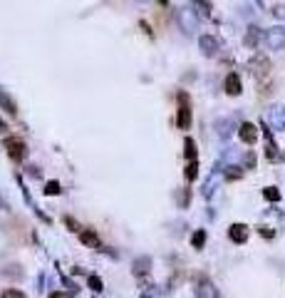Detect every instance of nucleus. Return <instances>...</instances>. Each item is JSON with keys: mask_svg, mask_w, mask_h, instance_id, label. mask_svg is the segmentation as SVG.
Instances as JSON below:
<instances>
[{"mask_svg": "<svg viewBox=\"0 0 285 298\" xmlns=\"http://www.w3.org/2000/svg\"><path fill=\"white\" fill-rule=\"evenodd\" d=\"M198 48H201V52L206 55V57H214L218 52V40H216L214 35H201L198 37Z\"/></svg>", "mask_w": 285, "mask_h": 298, "instance_id": "obj_7", "label": "nucleus"}, {"mask_svg": "<svg viewBox=\"0 0 285 298\" xmlns=\"http://www.w3.org/2000/svg\"><path fill=\"white\" fill-rule=\"evenodd\" d=\"M261 234H263L265 239H273V236H275V231H270L268 226H261Z\"/></svg>", "mask_w": 285, "mask_h": 298, "instance_id": "obj_29", "label": "nucleus"}, {"mask_svg": "<svg viewBox=\"0 0 285 298\" xmlns=\"http://www.w3.org/2000/svg\"><path fill=\"white\" fill-rule=\"evenodd\" d=\"M3 129H5V122H3V120H0V132H3Z\"/></svg>", "mask_w": 285, "mask_h": 298, "instance_id": "obj_32", "label": "nucleus"}, {"mask_svg": "<svg viewBox=\"0 0 285 298\" xmlns=\"http://www.w3.org/2000/svg\"><path fill=\"white\" fill-rule=\"evenodd\" d=\"M179 102H181V107H179L176 124H179V129H189V127H191V107H189V97L181 92V95H179Z\"/></svg>", "mask_w": 285, "mask_h": 298, "instance_id": "obj_4", "label": "nucleus"}, {"mask_svg": "<svg viewBox=\"0 0 285 298\" xmlns=\"http://www.w3.org/2000/svg\"><path fill=\"white\" fill-rule=\"evenodd\" d=\"M193 3L201 8V13H209L211 10V5H209V0H193Z\"/></svg>", "mask_w": 285, "mask_h": 298, "instance_id": "obj_28", "label": "nucleus"}, {"mask_svg": "<svg viewBox=\"0 0 285 298\" xmlns=\"http://www.w3.org/2000/svg\"><path fill=\"white\" fill-rule=\"evenodd\" d=\"M196 298H218V288L214 286V281L201 278L196 283Z\"/></svg>", "mask_w": 285, "mask_h": 298, "instance_id": "obj_6", "label": "nucleus"}, {"mask_svg": "<svg viewBox=\"0 0 285 298\" xmlns=\"http://www.w3.org/2000/svg\"><path fill=\"white\" fill-rule=\"evenodd\" d=\"M270 13H273V15H275L278 20H285V5H275V8L270 10Z\"/></svg>", "mask_w": 285, "mask_h": 298, "instance_id": "obj_26", "label": "nucleus"}, {"mask_svg": "<svg viewBox=\"0 0 285 298\" xmlns=\"http://www.w3.org/2000/svg\"><path fill=\"white\" fill-rule=\"evenodd\" d=\"M0 107H3L5 112H10V115H15V112H18V107H15V102L5 95V92H0Z\"/></svg>", "mask_w": 285, "mask_h": 298, "instance_id": "obj_17", "label": "nucleus"}, {"mask_svg": "<svg viewBox=\"0 0 285 298\" xmlns=\"http://www.w3.org/2000/svg\"><path fill=\"white\" fill-rule=\"evenodd\" d=\"M251 72L256 74V77H265V74L270 72V60L265 55H256L251 60Z\"/></svg>", "mask_w": 285, "mask_h": 298, "instance_id": "obj_8", "label": "nucleus"}, {"mask_svg": "<svg viewBox=\"0 0 285 298\" xmlns=\"http://www.w3.org/2000/svg\"><path fill=\"white\" fill-rule=\"evenodd\" d=\"M79 241H82V244H87V246H99V236L92 231V229H82V231H79Z\"/></svg>", "mask_w": 285, "mask_h": 298, "instance_id": "obj_12", "label": "nucleus"}, {"mask_svg": "<svg viewBox=\"0 0 285 298\" xmlns=\"http://www.w3.org/2000/svg\"><path fill=\"white\" fill-rule=\"evenodd\" d=\"M216 132H218V137H223V139L231 137V134H233V122H231V120H218V122H216Z\"/></svg>", "mask_w": 285, "mask_h": 298, "instance_id": "obj_13", "label": "nucleus"}, {"mask_svg": "<svg viewBox=\"0 0 285 298\" xmlns=\"http://www.w3.org/2000/svg\"><path fill=\"white\" fill-rule=\"evenodd\" d=\"M258 40H261V27L251 25V27H248V32H246V45H248V48H256V45H258Z\"/></svg>", "mask_w": 285, "mask_h": 298, "instance_id": "obj_14", "label": "nucleus"}, {"mask_svg": "<svg viewBox=\"0 0 285 298\" xmlns=\"http://www.w3.org/2000/svg\"><path fill=\"white\" fill-rule=\"evenodd\" d=\"M265 45H268V50H283L285 48V30L283 27H270V30H265Z\"/></svg>", "mask_w": 285, "mask_h": 298, "instance_id": "obj_2", "label": "nucleus"}, {"mask_svg": "<svg viewBox=\"0 0 285 298\" xmlns=\"http://www.w3.org/2000/svg\"><path fill=\"white\" fill-rule=\"evenodd\" d=\"M246 167H256V154H246Z\"/></svg>", "mask_w": 285, "mask_h": 298, "instance_id": "obj_30", "label": "nucleus"}, {"mask_svg": "<svg viewBox=\"0 0 285 298\" xmlns=\"http://www.w3.org/2000/svg\"><path fill=\"white\" fill-rule=\"evenodd\" d=\"M228 236H231V241H236V244H246V241H248V226H246V224H231Z\"/></svg>", "mask_w": 285, "mask_h": 298, "instance_id": "obj_10", "label": "nucleus"}, {"mask_svg": "<svg viewBox=\"0 0 285 298\" xmlns=\"http://www.w3.org/2000/svg\"><path fill=\"white\" fill-rule=\"evenodd\" d=\"M3 298H27L23 291H18V288H8L5 293H3Z\"/></svg>", "mask_w": 285, "mask_h": 298, "instance_id": "obj_25", "label": "nucleus"}, {"mask_svg": "<svg viewBox=\"0 0 285 298\" xmlns=\"http://www.w3.org/2000/svg\"><path fill=\"white\" fill-rule=\"evenodd\" d=\"M5 149H8V157L15 159V162H23L25 154H27V147L23 139H15V137H8L5 139Z\"/></svg>", "mask_w": 285, "mask_h": 298, "instance_id": "obj_3", "label": "nucleus"}, {"mask_svg": "<svg viewBox=\"0 0 285 298\" xmlns=\"http://www.w3.org/2000/svg\"><path fill=\"white\" fill-rule=\"evenodd\" d=\"M238 137L246 142V144H253V142L258 139V127H256L253 122H243V124L238 127Z\"/></svg>", "mask_w": 285, "mask_h": 298, "instance_id": "obj_9", "label": "nucleus"}, {"mask_svg": "<svg viewBox=\"0 0 285 298\" xmlns=\"http://www.w3.org/2000/svg\"><path fill=\"white\" fill-rule=\"evenodd\" d=\"M176 18H179V25L186 35H193L198 30V15L193 13V8H179Z\"/></svg>", "mask_w": 285, "mask_h": 298, "instance_id": "obj_1", "label": "nucleus"}, {"mask_svg": "<svg viewBox=\"0 0 285 298\" xmlns=\"http://www.w3.org/2000/svg\"><path fill=\"white\" fill-rule=\"evenodd\" d=\"M184 154H186V159H189V162H193V159H196V142H193L191 137H186V139H184Z\"/></svg>", "mask_w": 285, "mask_h": 298, "instance_id": "obj_16", "label": "nucleus"}, {"mask_svg": "<svg viewBox=\"0 0 285 298\" xmlns=\"http://www.w3.org/2000/svg\"><path fill=\"white\" fill-rule=\"evenodd\" d=\"M90 288H92L95 293H99V291H102V278H99V276H90Z\"/></svg>", "mask_w": 285, "mask_h": 298, "instance_id": "obj_24", "label": "nucleus"}, {"mask_svg": "<svg viewBox=\"0 0 285 298\" xmlns=\"http://www.w3.org/2000/svg\"><path fill=\"white\" fill-rule=\"evenodd\" d=\"M191 244H193V248H203V244H206V231H196L191 236Z\"/></svg>", "mask_w": 285, "mask_h": 298, "instance_id": "obj_20", "label": "nucleus"}, {"mask_svg": "<svg viewBox=\"0 0 285 298\" xmlns=\"http://www.w3.org/2000/svg\"><path fill=\"white\" fill-rule=\"evenodd\" d=\"M45 194H48V197L60 194V184H57V181H48V184H45Z\"/></svg>", "mask_w": 285, "mask_h": 298, "instance_id": "obj_23", "label": "nucleus"}, {"mask_svg": "<svg viewBox=\"0 0 285 298\" xmlns=\"http://www.w3.org/2000/svg\"><path fill=\"white\" fill-rule=\"evenodd\" d=\"M184 174H186V179H189V181H193V179L198 176V162H196V159H193V162H189Z\"/></svg>", "mask_w": 285, "mask_h": 298, "instance_id": "obj_19", "label": "nucleus"}, {"mask_svg": "<svg viewBox=\"0 0 285 298\" xmlns=\"http://www.w3.org/2000/svg\"><path fill=\"white\" fill-rule=\"evenodd\" d=\"M240 176H243V167H233V164H231L228 172H226V179L233 181V179H240Z\"/></svg>", "mask_w": 285, "mask_h": 298, "instance_id": "obj_22", "label": "nucleus"}, {"mask_svg": "<svg viewBox=\"0 0 285 298\" xmlns=\"http://www.w3.org/2000/svg\"><path fill=\"white\" fill-rule=\"evenodd\" d=\"M226 92H228V95H233V97L243 92V85H240V77H238V74H236V72H231V74H228V77H226Z\"/></svg>", "mask_w": 285, "mask_h": 298, "instance_id": "obj_11", "label": "nucleus"}, {"mask_svg": "<svg viewBox=\"0 0 285 298\" xmlns=\"http://www.w3.org/2000/svg\"><path fill=\"white\" fill-rule=\"evenodd\" d=\"M268 124L273 129H285V107L275 104V107L268 109Z\"/></svg>", "mask_w": 285, "mask_h": 298, "instance_id": "obj_5", "label": "nucleus"}, {"mask_svg": "<svg viewBox=\"0 0 285 298\" xmlns=\"http://www.w3.org/2000/svg\"><path fill=\"white\" fill-rule=\"evenodd\" d=\"M149 264H151V261H149L146 256L137 258V261H134V276H146V271H149Z\"/></svg>", "mask_w": 285, "mask_h": 298, "instance_id": "obj_15", "label": "nucleus"}, {"mask_svg": "<svg viewBox=\"0 0 285 298\" xmlns=\"http://www.w3.org/2000/svg\"><path fill=\"white\" fill-rule=\"evenodd\" d=\"M50 298H70V296L62 293V291H55V293H50Z\"/></svg>", "mask_w": 285, "mask_h": 298, "instance_id": "obj_31", "label": "nucleus"}, {"mask_svg": "<svg viewBox=\"0 0 285 298\" xmlns=\"http://www.w3.org/2000/svg\"><path fill=\"white\" fill-rule=\"evenodd\" d=\"M65 224L70 226V231H77V234L82 231V229H79V224H77V221H72V216H67V219H65Z\"/></svg>", "mask_w": 285, "mask_h": 298, "instance_id": "obj_27", "label": "nucleus"}, {"mask_svg": "<svg viewBox=\"0 0 285 298\" xmlns=\"http://www.w3.org/2000/svg\"><path fill=\"white\" fill-rule=\"evenodd\" d=\"M263 197H265L268 201H280V192L275 189V186H265V189H263Z\"/></svg>", "mask_w": 285, "mask_h": 298, "instance_id": "obj_21", "label": "nucleus"}, {"mask_svg": "<svg viewBox=\"0 0 285 298\" xmlns=\"http://www.w3.org/2000/svg\"><path fill=\"white\" fill-rule=\"evenodd\" d=\"M265 139H268V147H265V154H268V159H278V149H275V144H273L270 129H265Z\"/></svg>", "mask_w": 285, "mask_h": 298, "instance_id": "obj_18", "label": "nucleus"}, {"mask_svg": "<svg viewBox=\"0 0 285 298\" xmlns=\"http://www.w3.org/2000/svg\"><path fill=\"white\" fill-rule=\"evenodd\" d=\"M159 3H161V5H166V3H169V0H159Z\"/></svg>", "mask_w": 285, "mask_h": 298, "instance_id": "obj_33", "label": "nucleus"}]
</instances>
